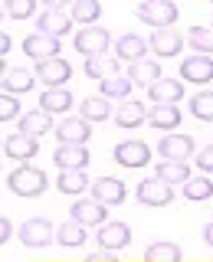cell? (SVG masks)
Here are the masks:
<instances>
[{
  "label": "cell",
  "instance_id": "obj_1",
  "mask_svg": "<svg viewBox=\"0 0 213 262\" xmlns=\"http://www.w3.org/2000/svg\"><path fill=\"white\" fill-rule=\"evenodd\" d=\"M7 187L16 193V196H39L46 190V174L39 167H30V164H23V167H16L10 177H7Z\"/></svg>",
  "mask_w": 213,
  "mask_h": 262
},
{
  "label": "cell",
  "instance_id": "obj_2",
  "mask_svg": "<svg viewBox=\"0 0 213 262\" xmlns=\"http://www.w3.org/2000/svg\"><path fill=\"white\" fill-rule=\"evenodd\" d=\"M109 43H112V36H109L105 27H82L76 33V49L86 56V59L105 56V53H109Z\"/></svg>",
  "mask_w": 213,
  "mask_h": 262
},
{
  "label": "cell",
  "instance_id": "obj_3",
  "mask_svg": "<svg viewBox=\"0 0 213 262\" xmlns=\"http://www.w3.org/2000/svg\"><path fill=\"white\" fill-rule=\"evenodd\" d=\"M138 16L154 30H171V23L177 20V7L167 4V0H144L138 7Z\"/></svg>",
  "mask_w": 213,
  "mask_h": 262
},
{
  "label": "cell",
  "instance_id": "obj_4",
  "mask_svg": "<svg viewBox=\"0 0 213 262\" xmlns=\"http://www.w3.org/2000/svg\"><path fill=\"white\" fill-rule=\"evenodd\" d=\"M23 53L30 56V59L36 62H46V59H59V39L56 36H46V33H30L27 39H23Z\"/></svg>",
  "mask_w": 213,
  "mask_h": 262
},
{
  "label": "cell",
  "instance_id": "obj_5",
  "mask_svg": "<svg viewBox=\"0 0 213 262\" xmlns=\"http://www.w3.org/2000/svg\"><path fill=\"white\" fill-rule=\"evenodd\" d=\"M171 200H174V190L161 177H147L138 184V203H144V207H167Z\"/></svg>",
  "mask_w": 213,
  "mask_h": 262
},
{
  "label": "cell",
  "instance_id": "obj_6",
  "mask_svg": "<svg viewBox=\"0 0 213 262\" xmlns=\"http://www.w3.org/2000/svg\"><path fill=\"white\" fill-rule=\"evenodd\" d=\"M158 154H161L164 161H180V164H184L194 154V138L190 135H180V131H174V135H164L161 144H158Z\"/></svg>",
  "mask_w": 213,
  "mask_h": 262
},
{
  "label": "cell",
  "instance_id": "obj_7",
  "mask_svg": "<svg viewBox=\"0 0 213 262\" xmlns=\"http://www.w3.org/2000/svg\"><path fill=\"white\" fill-rule=\"evenodd\" d=\"M20 239L23 246H30V249H43L56 239V229L49 220H27V223L20 226Z\"/></svg>",
  "mask_w": 213,
  "mask_h": 262
},
{
  "label": "cell",
  "instance_id": "obj_8",
  "mask_svg": "<svg viewBox=\"0 0 213 262\" xmlns=\"http://www.w3.org/2000/svg\"><path fill=\"white\" fill-rule=\"evenodd\" d=\"M69 30H72V13L69 10H62V7H46V10L39 13V33L62 39Z\"/></svg>",
  "mask_w": 213,
  "mask_h": 262
},
{
  "label": "cell",
  "instance_id": "obj_9",
  "mask_svg": "<svg viewBox=\"0 0 213 262\" xmlns=\"http://www.w3.org/2000/svg\"><path fill=\"white\" fill-rule=\"evenodd\" d=\"M69 76H72V66L66 59H46V62L36 66V79L43 82L46 89H62L66 82H69Z\"/></svg>",
  "mask_w": 213,
  "mask_h": 262
},
{
  "label": "cell",
  "instance_id": "obj_10",
  "mask_svg": "<svg viewBox=\"0 0 213 262\" xmlns=\"http://www.w3.org/2000/svg\"><path fill=\"white\" fill-rule=\"evenodd\" d=\"M53 161L59 170H86L89 167V147L86 144H59Z\"/></svg>",
  "mask_w": 213,
  "mask_h": 262
},
{
  "label": "cell",
  "instance_id": "obj_11",
  "mask_svg": "<svg viewBox=\"0 0 213 262\" xmlns=\"http://www.w3.org/2000/svg\"><path fill=\"white\" fill-rule=\"evenodd\" d=\"M115 161L121 167H144L151 161V151H147L144 141H121V144H115Z\"/></svg>",
  "mask_w": 213,
  "mask_h": 262
},
{
  "label": "cell",
  "instance_id": "obj_12",
  "mask_svg": "<svg viewBox=\"0 0 213 262\" xmlns=\"http://www.w3.org/2000/svg\"><path fill=\"white\" fill-rule=\"evenodd\" d=\"M92 196L102 207H118V203L125 200V184H121L118 177H98L92 184Z\"/></svg>",
  "mask_w": 213,
  "mask_h": 262
},
{
  "label": "cell",
  "instance_id": "obj_13",
  "mask_svg": "<svg viewBox=\"0 0 213 262\" xmlns=\"http://www.w3.org/2000/svg\"><path fill=\"white\" fill-rule=\"evenodd\" d=\"M147 46L151 43H144L138 33H125V36H118V43H115V56H118L121 62H144V53H147Z\"/></svg>",
  "mask_w": 213,
  "mask_h": 262
},
{
  "label": "cell",
  "instance_id": "obj_14",
  "mask_svg": "<svg viewBox=\"0 0 213 262\" xmlns=\"http://www.w3.org/2000/svg\"><path fill=\"white\" fill-rule=\"evenodd\" d=\"M4 151H7V158H13V161H30V158H36L39 141L30 138V135H23V131H13L4 141Z\"/></svg>",
  "mask_w": 213,
  "mask_h": 262
},
{
  "label": "cell",
  "instance_id": "obj_15",
  "mask_svg": "<svg viewBox=\"0 0 213 262\" xmlns=\"http://www.w3.org/2000/svg\"><path fill=\"white\" fill-rule=\"evenodd\" d=\"M180 79H190L197 82V85H203V82H210L213 79V59L210 56H190V59H184L180 62Z\"/></svg>",
  "mask_w": 213,
  "mask_h": 262
},
{
  "label": "cell",
  "instance_id": "obj_16",
  "mask_svg": "<svg viewBox=\"0 0 213 262\" xmlns=\"http://www.w3.org/2000/svg\"><path fill=\"white\" fill-rule=\"evenodd\" d=\"M69 213L82 226H105V207L98 200H76L69 207Z\"/></svg>",
  "mask_w": 213,
  "mask_h": 262
},
{
  "label": "cell",
  "instance_id": "obj_17",
  "mask_svg": "<svg viewBox=\"0 0 213 262\" xmlns=\"http://www.w3.org/2000/svg\"><path fill=\"white\" fill-rule=\"evenodd\" d=\"M56 135H59V144H86L89 135H92V128H89L86 118H62L59 128H56Z\"/></svg>",
  "mask_w": 213,
  "mask_h": 262
},
{
  "label": "cell",
  "instance_id": "obj_18",
  "mask_svg": "<svg viewBox=\"0 0 213 262\" xmlns=\"http://www.w3.org/2000/svg\"><path fill=\"white\" fill-rule=\"evenodd\" d=\"M98 246L102 249H125V246L131 243V229H128V223H105L102 229H98Z\"/></svg>",
  "mask_w": 213,
  "mask_h": 262
},
{
  "label": "cell",
  "instance_id": "obj_19",
  "mask_svg": "<svg viewBox=\"0 0 213 262\" xmlns=\"http://www.w3.org/2000/svg\"><path fill=\"white\" fill-rule=\"evenodd\" d=\"M147 92H151L154 105H174V102L184 98V82H180V79H161L158 85H151Z\"/></svg>",
  "mask_w": 213,
  "mask_h": 262
},
{
  "label": "cell",
  "instance_id": "obj_20",
  "mask_svg": "<svg viewBox=\"0 0 213 262\" xmlns=\"http://www.w3.org/2000/svg\"><path fill=\"white\" fill-rule=\"evenodd\" d=\"M180 46H184V36H180L177 30H154L151 33V49L158 56H164V59H167V56H177Z\"/></svg>",
  "mask_w": 213,
  "mask_h": 262
},
{
  "label": "cell",
  "instance_id": "obj_21",
  "mask_svg": "<svg viewBox=\"0 0 213 262\" xmlns=\"http://www.w3.org/2000/svg\"><path fill=\"white\" fill-rule=\"evenodd\" d=\"M118 56H112V53H105V56H95V59H86V76H92L98 82H105V79H115L118 76Z\"/></svg>",
  "mask_w": 213,
  "mask_h": 262
},
{
  "label": "cell",
  "instance_id": "obj_22",
  "mask_svg": "<svg viewBox=\"0 0 213 262\" xmlns=\"http://www.w3.org/2000/svg\"><path fill=\"white\" fill-rule=\"evenodd\" d=\"M33 82H39L33 76L30 69H23V66H10V69H4V92H30Z\"/></svg>",
  "mask_w": 213,
  "mask_h": 262
},
{
  "label": "cell",
  "instance_id": "obj_23",
  "mask_svg": "<svg viewBox=\"0 0 213 262\" xmlns=\"http://www.w3.org/2000/svg\"><path fill=\"white\" fill-rule=\"evenodd\" d=\"M20 131L23 135H30V138H39V135H46V131H53V115L43 112V108H36V112H27L20 118Z\"/></svg>",
  "mask_w": 213,
  "mask_h": 262
},
{
  "label": "cell",
  "instance_id": "obj_24",
  "mask_svg": "<svg viewBox=\"0 0 213 262\" xmlns=\"http://www.w3.org/2000/svg\"><path fill=\"white\" fill-rule=\"evenodd\" d=\"M147 121L158 131H174L180 125V108L177 105H154V108L147 112Z\"/></svg>",
  "mask_w": 213,
  "mask_h": 262
},
{
  "label": "cell",
  "instance_id": "obj_25",
  "mask_svg": "<svg viewBox=\"0 0 213 262\" xmlns=\"http://www.w3.org/2000/svg\"><path fill=\"white\" fill-rule=\"evenodd\" d=\"M39 108L49 112V115H62L72 108V95L66 92V89H46L43 95H39Z\"/></svg>",
  "mask_w": 213,
  "mask_h": 262
},
{
  "label": "cell",
  "instance_id": "obj_26",
  "mask_svg": "<svg viewBox=\"0 0 213 262\" xmlns=\"http://www.w3.org/2000/svg\"><path fill=\"white\" fill-rule=\"evenodd\" d=\"M109 115H112V105H109V98H105V95L82 98V105H79V118H86V121H105Z\"/></svg>",
  "mask_w": 213,
  "mask_h": 262
},
{
  "label": "cell",
  "instance_id": "obj_27",
  "mask_svg": "<svg viewBox=\"0 0 213 262\" xmlns=\"http://www.w3.org/2000/svg\"><path fill=\"white\" fill-rule=\"evenodd\" d=\"M128 76H131V82H135V85H158L161 82V66L154 62V59H144V62H135L128 69Z\"/></svg>",
  "mask_w": 213,
  "mask_h": 262
},
{
  "label": "cell",
  "instance_id": "obj_28",
  "mask_svg": "<svg viewBox=\"0 0 213 262\" xmlns=\"http://www.w3.org/2000/svg\"><path fill=\"white\" fill-rule=\"evenodd\" d=\"M144 118H147V112H144L141 102H125V105H118V112H115V125L118 128H138Z\"/></svg>",
  "mask_w": 213,
  "mask_h": 262
},
{
  "label": "cell",
  "instance_id": "obj_29",
  "mask_svg": "<svg viewBox=\"0 0 213 262\" xmlns=\"http://www.w3.org/2000/svg\"><path fill=\"white\" fill-rule=\"evenodd\" d=\"M154 177H161L164 184H187V180H190V170H187V164H180V161H161Z\"/></svg>",
  "mask_w": 213,
  "mask_h": 262
},
{
  "label": "cell",
  "instance_id": "obj_30",
  "mask_svg": "<svg viewBox=\"0 0 213 262\" xmlns=\"http://www.w3.org/2000/svg\"><path fill=\"white\" fill-rule=\"evenodd\" d=\"M144 262H180V246L177 243H151L144 252Z\"/></svg>",
  "mask_w": 213,
  "mask_h": 262
},
{
  "label": "cell",
  "instance_id": "obj_31",
  "mask_svg": "<svg viewBox=\"0 0 213 262\" xmlns=\"http://www.w3.org/2000/svg\"><path fill=\"white\" fill-rule=\"evenodd\" d=\"M56 239H59V246H82L86 243V226L76 223V220H69V223H62L56 229Z\"/></svg>",
  "mask_w": 213,
  "mask_h": 262
},
{
  "label": "cell",
  "instance_id": "obj_32",
  "mask_svg": "<svg viewBox=\"0 0 213 262\" xmlns=\"http://www.w3.org/2000/svg\"><path fill=\"white\" fill-rule=\"evenodd\" d=\"M89 184L86 170H59V190L62 193H82Z\"/></svg>",
  "mask_w": 213,
  "mask_h": 262
},
{
  "label": "cell",
  "instance_id": "obj_33",
  "mask_svg": "<svg viewBox=\"0 0 213 262\" xmlns=\"http://www.w3.org/2000/svg\"><path fill=\"white\" fill-rule=\"evenodd\" d=\"M69 13H72V20H79V23H92V20H98V13H102V4H98V0H76Z\"/></svg>",
  "mask_w": 213,
  "mask_h": 262
},
{
  "label": "cell",
  "instance_id": "obj_34",
  "mask_svg": "<svg viewBox=\"0 0 213 262\" xmlns=\"http://www.w3.org/2000/svg\"><path fill=\"white\" fill-rule=\"evenodd\" d=\"M184 196H187V200H210V196H213V184L207 177H190L184 184Z\"/></svg>",
  "mask_w": 213,
  "mask_h": 262
},
{
  "label": "cell",
  "instance_id": "obj_35",
  "mask_svg": "<svg viewBox=\"0 0 213 262\" xmlns=\"http://www.w3.org/2000/svg\"><path fill=\"white\" fill-rule=\"evenodd\" d=\"M131 76H115V79H105L102 82V95L105 98H125L128 92H131Z\"/></svg>",
  "mask_w": 213,
  "mask_h": 262
},
{
  "label": "cell",
  "instance_id": "obj_36",
  "mask_svg": "<svg viewBox=\"0 0 213 262\" xmlns=\"http://www.w3.org/2000/svg\"><path fill=\"white\" fill-rule=\"evenodd\" d=\"M190 112L200 121H213V92H197L190 98Z\"/></svg>",
  "mask_w": 213,
  "mask_h": 262
},
{
  "label": "cell",
  "instance_id": "obj_37",
  "mask_svg": "<svg viewBox=\"0 0 213 262\" xmlns=\"http://www.w3.org/2000/svg\"><path fill=\"white\" fill-rule=\"evenodd\" d=\"M190 46H194L200 56L213 53V30H210V27H194V30H190Z\"/></svg>",
  "mask_w": 213,
  "mask_h": 262
},
{
  "label": "cell",
  "instance_id": "obj_38",
  "mask_svg": "<svg viewBox=\"0 0 213 262\" xmlns=\"http://www.w3.org/2000/svg\"><path fill=\"white\" fill-rule=\"evenodd\" d=\"M13 118H23V115H20V102H16L13 95L4 92V98H0V121L7 125V121H13Z\"/></svg>",
  "mask_w": 213,
  "mask_h": 262
},
{
  "label": "cell",
  "instance_id": "obj_39",
  "mask_svg": "<svg viewBox=\"0 0 213 262\" xmlns=\"http://www.w3.org/2000/svg\"><path fill=\"white\" fill-rule=\"evenodd\" d=\"M33 10H36L33 0H10V4H7V13H10L13 20H23V16H30Z\"/></svg>",
  "mask_w": 213,
  "mask_h": 262
},
{
  "label": "cell",
  "instance_id": "obj_40",
  "mask_svg": "<svg viewBox=\"0 0 213 262\" xmlns=\"http://www.w3.org/2000/svg\"><path fill=\"white\" fill-rule=\"evenodd\" d=\"M197 167H200V170H210V174H213V144H207L200 154H197Z\"/></svg>",
  "mask_w": 213,
  "mask_h": 262
},
{
  "label": "cell",
  "instance_id": "obj_41",
  "mask_svg": "<svg viewBox=\"0 0 213 262\" xmlns=\"http://www.w3.org/2000/svg\"><path fill=\"white\" fill-rule=\"evenodd\" d=\"M89 262H118V259H115L112 249H98V252H92V256H89Z\"/></svg>",
  "mask_w": 213,
  "mask_h": 262
},
{
  "label": "cell",
  "instance_id": "obj_42",
  "mask_svg": "<svg viewBox=\"0 0 213 262\" xmlns=\"http://www.w3.org/2000/svg\"><path fill=\"white\" fill-rule=\"evenodd\" d=\"M10 236H13V223H10V220H7V213H4V220H0V239H10Z\"/></svg>",
  "mask_w": 213,
  "mask_h": 262
},
{
  "label": "cell",
  "instance_id": "obj_43",
  "mask_svg": "<svg viewBox=\"0 0 213 262\" xmlns=\"http://www.w3.org/2000/svg\"><path fill=\"white\" fill-rule=\"evenodd\" d=\"M203 239H207V246H213V220L203 226Z\"/></svg>",
  "mask_w": 213,
  "mask_h": 262
},
{
  "label": "cell",
  "instance_id": "obj_44",
  "mask_svg": "<svg viewBox=\"0 0 213 262\" xmlns=\"http://www.w3.org/2000/svg\"><path fill=\"white\" fill-rule=\"evenodd\" d=\"M0 53H4V56L10 53V36H7V33H4V36H0Z\"/></svg>",
  "mask_w": 213,
  "mask_h": 262
},
{
  "label": "cell",
  "instance_id": "obj_45",
  "mask_svg": "<svg viewBox=\"0 0 213 262\" xmlns=\"http://www.w3.org/2000/svg\"><path fill=\"white\" fill-rule=\"evenodd\" d=\"M210 30H213V27H210Z\"/></svg>",
  "mask_w": 213,
  "mask_h": 262
}]
</instances>
